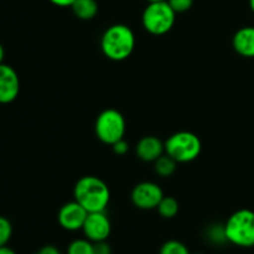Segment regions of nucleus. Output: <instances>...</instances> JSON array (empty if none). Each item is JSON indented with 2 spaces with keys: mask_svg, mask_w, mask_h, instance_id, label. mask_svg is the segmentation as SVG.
<instances>
[{
  "mask_svg": "<svg viewBox=\"0 0 254 254\" xmlns=\"http://www.w3.org/2000/svg\"><path fill=\"white\" fill-rule=\"evenodd\" d=\"M74 201L88 213L103 212L111 201V191L107 184L97 176H83L73 189Z\"/></svg>",
  "mask_w": 254,
  "mask_h": 254,
  "instance_id": "1",
  "label": "nucleus"
},
{
  "mask_svg": "<svg viewBox=\"0 0 254 254\" xmlns=\"http://www.w3.org/2000/svg\"><path fill=\"white\" fill-rule=\"evenodd\" d=\"M135 47V35L124 24H114L103 32L101 49L104 56L112 61H124L133 54Z\"/></svg>",
  "mask_w": 254,
  "mask_h": 254,
  "instance_id": "2",
  "label": "nucleus"
},
{
  "mask_svg": "<svg viewBox=\"0 0 254 254\" xmlns=\"http://www.w3.org/2000/svg\"><path fill=\"white\" fill-rule=\"evenodd\" d=\"M228 243L242 248L254 247V212L242 208L228 217L225 223Z\"/></svg>",
  "mask_w": 254,
  "mask_h": 254,
  "instance_id": "3",
  "label": "nucleus"
},
{
  "mask_svg": "<svg viewBox=\"0 0 254 254\" xmlns=\"http://www.w3.org/2000/svg\"><path fill=\"white\" fill-rule=\"evenodd\" d=\"M175 20L176 12L168 1L149 2L141 15L143 27L155 36L168 34L175 25Z\"/></svg>",
  "mask_w": 254,
  "mask_h": 254,
  "instance_id": "4",
  "label": "nucleus"
},
{
  "mask_svg": "<svg viewBox=\"0 0 254 254\" xmlns=\"http://www.w3.org/2000/svg\"><path fill=\"white\" fill-rule=\"evenodd\" d=\"M165 153L178 163H190L198 158L202 149L200 138L191 131L174 133L164 143Z\"/></svg>",
  "mask_w": 254,
  "mask_h": 254,
  "instance_id": "5",
  "label": "nucleus"
},
{
  "mask_svg": "<svg viewBox=\"0 0 254 254\" xmlns=\"http://www.w3.org/2000/svg\"><path fill=\"white\" fill-rule=\"evenodd\" d=\"M127 123L123 114L113 108L104 109L98 114L94 124V131L99 140L107 145H113L124 139Z\"/></svg>",
  "mask_w": 254,
  "mask_h": 254,
  "instance_id": "6",
  "label": "nucleus"
},
{
  "mask_svg": "<svg viewBox=\"0 0 254 254\" xmlns=\"http://www.w3.org/2000/svg\"><path fill=\"white\" fill-rule=\"evenodd\" d=\"M164 192L160 186L151 181H144L134 186L131 191V202L140 210H154L163 200Z\"/></svg>",
  "mask_w": 254,
  "mask_h": 254,
  "instance_id": "7",
  "label": "nucleus"
},
{
  "mask_svg": "<svg viewBox=\"0 0 254 254\" xmlns=\"http://www.w3.org/2000/svg\"><path fill=\"white\" fill-rule=\"evenodd\" d=\"M82 231L84 237L93 243L108 240L112 232V223L106 215V211L88 213Z\"/></svg>",
  "mask_w": 254,
  "mask_h": 254,
  "instance_id": "8",
  "label": "nucleus"
},
{
  "mask_svg": "<svg viewBox=\"0 0 254 254\" xmlns=\"http://www.w3.org/2000/svg\"><path fill=\"white\" fill-rule=\"evenodd\" d=\"M88 212L77 201H71L62 206L57 213V221L64 230L76 232L82 230Z\"/></svg>",
  "mask_w": 254,
  "mask_h": 254,
  "instance_id": "9",
  "label": "nucleus"
},
{
  "mask_svg": "<svg viewBox=\"0 0 254 254\" xmlns=\"http://www.w3.org/2000/svg\"><path fill=\"white\" fill-rule=\"evenodd\" d=\"M20 79L16 71L9 64H0V104H9L17 98Z\"/></svg>",
  "mask_w": 254,
  "mask_h": 254,
  "instance_id": "10",
  "label": "nucleus"
},
{
  "mask_svg": "<svg viewBox=\"0 0 254 254\" xmlns=\"http://www.w3.org/2000/svg\"><path fill=\"white\" fill-rule=\"evenodd\" d=\"M136 155L140 160L154 163L156 159L165 154V145L159 138L154 135L143 136L135 146Z\"/></svg>",
  "mask_w": 254,
  "mask_h": 254,
  "instance_id": "11",
  "label": "nucleus"
},
{
  "mask_svg": "<svg viewBox=\"0 0 254 254\" xmlns=\"http://www.w3.org/2000/svg\"><path fill=\"white\" fill-rule=\"evenodd\" d=\"M232 46L243 57H254V26L238 30L232 39Z\"/></svg>",
  "mask_w": 254,
  "mask_h": 254,
  "instance_id": "12",
  "label": "nucleus"
},
{
  "mask_svg": "<svg viewBox=\"0 0 254 254\" xmlns=\"http://www.w3.org/2000/svg\"><path fill=\"white\" fill-rule=\"evenodd\" d=\"M71 9L78 19L92 20L98 14V2L96 0H76Z\"/></svg>",
  "mask_w": 254,
  "mask_h": 254,
  "instance_id": "13",
  "label": "nucleus"
},
{
  "mask_svg": "<svg viewBox=\"0 0 254 254\" xmlns=\"http://www.w3.org/2000/svg\"><path fill=\"white\" fill-rule=\"evenodd\" d=\"M178 164V161L174 160L171 156H169L165 153L154 161V170L161 178H169V176H171L176 171Z\"/></svg>",
  "mask_w": 254,
  "mask_h": 254,
  "instance_id": "14",
  "label": "nucleus"
},
{
  "mask_svg": "<svg viewBox=\"0 0 254 254\" xmlns=\"http://www.w3.org/2000/svg\"><path fill=\"white\" fill-rule=\"evenodd\" d=\"M179 206L178 200L173 196H164L163 200L158 205L156 210H158L159 215L164 218H174L179 212Z\"/></svg>",
  "mask_w": 254,
  "mask_h": 254,
  "instance_id": "15",
  "label": "nucleus"
},
{
  "mask_svg": "<svg viewBox=\"0 0 254 254\" xmlns=\"http://www.w3.org/2000/svg\"><path fill=\"white\" fill-rule=\"evenodd\" d=\"M66 254H93V242L86 237L73 240L67 247Z\"/></svg>",
  "mask_w": 254,
  "mask_h": 254,
  "instance_id": "16",
  "label": "nucleus"
},
{
  "mask_svg": "<svg viewBox=\"0 0 254 254\" xmlns=\"http://www.w3.org/2000/svg\"><path fill=\"white\" fill-rule=\"evenodd\" d=\"M207 238L213 245H225L227 243L225 225H213L207 230Z\"/></svg>",
  "mask_w": 254,
  "mask_h": 254,
  "instance_id": "17",
  "label": "nucleus"
},
{
  "mask_svg": "<svg viewBox=\"0 0 254 254\" xmlns=\"http://www.w3.org/2000/svg\"><path fill=\"white\" fill-rule=\"evenodd\" d=\"M159 254H190V251L180 241L170 240L161 246Z\"/></svg>",
  "mask_w": 254,
  "mask_h": 254,
  "instance_id": "18",
  "label": "nucleus"
},
{
  "mask_svg": "<svg viewBox=\"0 0 254 254\" xmlns=\"http://www.w3.org/2000/svg\"><path fill=\"white\" fill-rule=\"evenodd\" d=\"M12 236L11 222L4 216H0V247H4L9 243Z\"/></svg>",
  "mask_w": 254,
  "mask_h": 254,
  "instance_id": "19",
  "label": "nucleus"
},
{
  "mask_svg": "<svg viewBox=\"0 0 254 254\" xmlns=\"http://www.w3.org/2000/svg\"><path fill=\"white\" fill-rule=\"evenodd\" d=\"M176 14H181L191 9L193 0H166Z\"/></svg>",
  "mask_w": 254,
  "mask_h": 254,
  "instance_id": "20",
  "label": "nucleus"
},
{
  "mask_svg": "<svg viewBox=\"0 0 254 254\" xmlns=\"http://www.w3.org/2000/svg\"><path fill=\"white\" fill-rule=\"evenodd\" d=\"M93 254H112V248L107 241L93 243Z\"/></svg>",
  "mask_w": 254,
  "mask_h": 254,
  "instance_id": "21",
  "label": "nucleus"
},
{
  "mask_svg": "<svg viewBox=\"0 0 254 254\" xmlns=\"http://www.w3.org/2000/svg\"><path fill=\"white\" fill-rule=\"evenodd\" d=\"M112 149H113L114 154H117V155H124L129 150V144L124 139H122V140L114 143L112 145Z\"/></svg>",
  "mask_w": 254,
  "mask_h": 254,
  "instance_id": "22",
  "label": "nucleus"
},
{
  "mask_svg": "<svg viewBox=\"0 0 254 254\" xmlns=\"http://www.w3.org/2000/svg\"><path fill=\"white\" fill-rule=\"evenodd\" d=\"M49 1L60 7H71L72 4H73L76 0H49Z\"/></svg>",
  "mask_w": 254,
  "mask_h": 254,
  "instance_id": "23",
  "label": "nucleus"
},
{
  "mask_svg": "<svg viewBox=\"0 0 254 254\" xmlns=\"http://www.w3.org/2000/svg\"><path fill=\"white\" fill-rule=\"evenodd\" d=\"M39 254H61V252L55 246H45L39 251Z\"/></svg>",
  "mask_w": 254,
  "mask_h": 254,
  "instance_id": "24",
  "label": "nucleus"
},
{
  "mask_svg": "<svg viewBox=\"0 0 254 254\" xmlns=\"http://www.w3.org/2000/svg\"><path fill=\"white\" fill-rule=\"evenodd\" d=\"M0 254H16V252L7 246H4V247H0Z\"/></svg>",
  "mask_w": 254,
  "mask_h": 254,
  "instance_id": "25",
  "label": "nucleus"
},
{
  "mask_svg": "<svg viewBox=\"0 0 254 254\" xmlns=\"http://www.w3.org/2000/svg\"><path fill=\"white\" fill-rule=\"evenodd\" d=\"M4 57H5V50L2 45L0 44V64H4Z\"/></svg>",
  "mask_w": 254,
  "mask_h": 254,
  "instance_id": "26",
  "label": "nucleus"
},
{
  "mask_svg": "<svg viewBox=\"0 0 254 254\" xmlns=\"http://www.w3.org/2000/svg\"><path fill=\"white\" fill-rule=\"evenodd\" d=\"M250 6L252 9V11L254 12V0H250Z\"/></svg>",
  "mask_w": 254,
  "mask_h": 254,
  "instance_id": "27",
  "label": "nucleus"
},
{
  "mask_svg": "<svg viewBox=\"0 0 254 254\" xmlns=\"http://www.w3.org/2000/svg\"><path fill=\"white\" fill-rule=\"evenodd\" d=\"M148 2H156V1H166V0H146Z\"/></svg>",
  "mask_w": 254,
  "mask_h": 254,
  "instance_id": "28",
  "label": "nucleus"
},
{
  "mask_svg": "<svg viewBox=\"0 0 254 254\" xmlns=\"http://www.w3.org/2000/svg\"><path fill=\"white\" fill-rule=\"evenodd\" d=\"M196 254H202V253H196Z\"/></svg>",
  "mask_w": 254,
  "mask_h": 254,
  "instance_id": "29",
  "label": "nucleus"
},
{
  "mask_svg": "<svg viewBox=\"0 0 254 254\" xmlns=\"http://www.w3.org/2000/svg\"><path fill=\"white\" fill-rule=\"evenodd\" d=\"M35 254H39V252H37V253H35Z\"/></svg>",
  "mask_w": 254,
  "mask_h": 254,
  "instance_id": "30",
  "label": "nucleus"
},
{
  "mask_svg": "<svg viewBox=\"0 0 254 254\" xmlns=\"http://www.w3.org/2000/svg\"><path fill=\"white\" fill-rule=\"evenodd\" d=\"M61 254H62V253H61Z\"/></svg>",
  "mask_w": 254,
  "mask_h": 254,
  "instance_id": "31",
  "label": "nucleus"
}]
</instances>
